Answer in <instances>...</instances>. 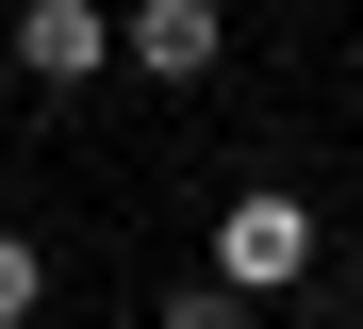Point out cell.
<instances>
[{
    "label": "cell",
    "instance_id": "cell-3",
    "mask_svg": "<svg viewBox=\"0 0 363 329\" xmlns=\"http://www.w3.org/2000/svg\"><path fill=\"white\" fill-rule=\"evenodd\" d=\"M17 66L67 99V83H99V66H116V17H99V0H17Z\"/></svg>",
    "mask_w": 363,
    "mask_h": 329
},
{
    "label": "cell",
    "instance_id": "cell-4",
    "mask_svg": "<svg viewBox=\"0 0 363 329\" xmlns=\"http://www.w3.org/2000/svg\"><path fill=\"white\" fill-rule=\"evenodd\" d=\"M33 313H50V247H33V231H0V329H33Z\"/></svg>",
    "mask_w": 363,
    "mask_h": 329
},
{
    "label": "cell",
    "instance_id": "cell-2",
    "mask_svg": "<svg viewBox=\"0 0 363 329\" xmlns=\"http://www.w3.org/2000/svg\"><path fill=\"white\" fill-rule=\"evenodd\" d=\"M116 66H149V83H215V66H231V0H133V17H116Z\"/></svg>",
    "mask_w": 363,
    "mask_h": 329
},
{
    "label": "cell",
    "instance_id": "cell-5",
    "mask_svg": "<svg viewBox=\"0 0 363 329\" xmlns=\"http://www.w3.org/2000/svg\"><path fill=\"white\" fill-rule=\"evenodd\" d=\"M149 329H264V313H248V296H231V280H182V296H165Z\"/></svg>",
    "mask_w": 363,
    "mask_h": 329
},
{
    "label": "cell",
    "instance_id": "cell-1",
    "mask_svg": "<svg viewBox=\"0 0 363 329\" xmlns=\"http://www.w3.org/2000/svg\"><path fill=\"white\" fill-rule=\"evenodd\" d=\"M215 280L231 296H297V280H314V197H297V181H248V197H231V214H215Z\"/></svg>",
    "mask_w": 363,
    "mask_h": 329
}]
</instances>
